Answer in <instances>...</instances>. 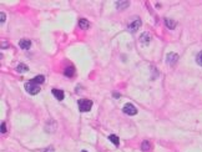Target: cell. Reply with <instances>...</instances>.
Instances as JSON below:
<instances>
[{
    "label": "cell",
    "mask_w": 202,
    "mask_h": 152,
    "mask_svg": "<svg viewBox=\"0 0 202 152\" xmlns=\"http://www.w3.org/2000/svg\"><path fill=\"white\" fill-rule=\"evenodd\" d=\"M129 5H130L129 2H117V3H116V8L120 9V10H121V9H126Z\"/></svg>",
    "instance_id": "cell-14"
},
{
    "label": "cell",
    "mask_w": 202,
    "mask_h": 152,
    "mask_svg": "<svg viewBox=\"0 0 202 152\" xmlns=\"http://www.w3.org/2000/svg\"><path fill=\"white\" fill-rule=\"evenodd\" d=\"M19 46L23 49V50H28L31 48V41L29 39H23L19 41Z\"/></svg>",
    "instance_id": "cell-6"
},
{
    "label": "cell",
    "mask_w": 202,
    "mask_h": 152,
    "mask_svg": "<svg viewBox=\"0 0 202 152\" xmlns=\"http://www.w3.org/2000/svg\"><path fill=\"white\" fill-rule=\"evenodd\" d=\"M25 90L30 95H37L40 92V86L37 84H35V82H33V81H29V82L25 84Z\"/></svg>",
    "instance_id": "cell-2"
},
{
    "label": "cell",
    "mask_w": 202,
    "mask_h": 152,
    "mask_svg": "<svg viewBox=\"0 0 202 152\" xmlns=\"http://www.w3.org/2000/svg\"><path fill=\"white\" fill-rule=\"evenodd\" d=\"M43 152H54V148H52V147H49V148H46V150L43 151Z\"/></svg>",
    "instance_id": "cell-20"
},
{
    "label": "cell",
    "mask_w": 202,
    "mask_h": 152,
    "mask_svg": "<svg viewBox=\"0 0 202 152\" xmlns=\"http://www.w3.org/2000/svg\"><path fill=\"white\" fill-rule=\"evenodd\" d=\"M109 140L115 145V146H119L120 145V140H119V137L116 135H110L109 136Z\"/></svg>",
    "instance_id": "cell-15"
},
{
    "label": "cell",
    "mask_w": 202,
    "mask_h": 152,
    "mask_svg": "<svg viewBox=\"0 0 202 152\" xmlns=\"http://www.w3.org/2000/svg\"><path fill=\"white\" fill-rule=\"evenodd\" d=\"M140 26H141V20H140L139 18H135V19L131 20L130 24H129V30H130L131 33H135V31L139 30Z\"/></svg>",
    "instance_id": "cell-4"
},
{
    "label": "cell",
    "mask_w": 202,
    "mask_h": 152,
    "mask_svg": "<svg viewBox=\"0 0 202 152\" xmlns=\"http://www.w3.org/2000/svg\"><path fill=\"white\" fill-rule=\"evenodd\" d=\"M177 60H179V55L175 54V52H170V54L167 55V58H166V61H167V64H168L170 66L175 65V64L177 62Z\"/></svg>",
    "instance_id": "cell-5"
},
{
    "label": "cell",
    "mask_w": 202,
    "mask_h": 152,
    "mask_svg": "<svg viewBox=\"0 0 202 152\" xmlns=\"http://www.w3.org/2000/svg\"><path fill=\"white\" fill-rule=\"evenodd\" d=\"M52 95L56 97V100H59V101H62L64 100V97H65V94H64V91L62 90H59V89H52Z\"/></svg>",
    "instance_id": "cell-8"
},
{
    "label": "cell",
    "mask_w": 202,
    "mask_h": 152,
    "mask_svg": "<svg viewBox=\"0 0 202 152\" xmlns=\"http://www.w3.org/2000/svg\"><path fill=\"white\" fill-rule=\"evenodd\" d=\"M196 61H197V64H198L200 66H202V51H200V52L197 54V56H196Z\"/></svg>",
    "instance_id": "cell-17"
},
{
    "label": "cell",
    "mask_w": 202,
    "mask_h": 152,
    "mask_svg": "<svg viewBox=\"0 0 202 152\" xmlns=\"http://www.w3.org/2000/svg\"><path fill=\"white\" fill-rule=\"evenodd\" d=\"M81 152H87V151H81Z\"/></svg>",
    "instance_id": "cell-21"
},
{
    "label": "cell",
    "mask_w": 202,
    "mask_h": 152,
    "mask_svg": "<svg viewBox=\"0 0 202 152\" xmlns=\"http://www.w3.org/2000/svg\"><path fill=\"white\" fill-rule=\"evenodd\" d=\"M16 71L18 72H28L29 71V67L26 66L25 64H19L18 67H16Z\"/></svg>",
    "instance_id": "cell-13"
},
{
    "label": "cell",
    "mask_w": 202,
    "mask_h": 152,
    "mask_svg": "<svg viewBox=\"0 0 202 152\" xmlns=\"http://www.w3.org/2000/svg\"><path fill=\"white\" fill-rule=\"evenodd\" d=\"M122 111L126 114V115H129V116H133V115H136L137 114V108L135 107L132 104H126L125 106H124V108H122Z\"/></svg>",
    "instance_id": "cell-3"
},
{
    "label": "cell",
    "mask_w": 202,
    "mask_h": 152,
    "mask_svg": "<svg viewBox=\"0 0 202 152\" xmlns=\"http://www.w3.org/2000/svg\"><path fill=\"white\" fill-rule=\"evenodd\" d=\"M150 147H151V145H150V142H149V141H144V142H142V145H141L142 151H149V150H150Z\"/></svg>",
    "instance_id": "cell-16"
},
{
    "label": "cell",
    "mask_w": 202,
    "mask_h": 152,
    "mask_svg": "<svg viewBox=\"0 0 202 152\" xmlns=\"http://www.w3.org/2000/svg\"><path fill=\"white\" fill-rule=\"evenodd\" d=\"M150 41H151V36H150L149 33H144V34L140 36V43H141L142 45H149Z\"/></svg>",
    "instance_id": "cell-7"
},
{
    "label": "cell",
    "mask_w": 202,
    "mask_h": 152,
    "mask_svg": "<svg viewBox=\"0 0 202 152\" xmlns=\"http://www.w3.org/2000/svg\"><path fill=\"white\" fill-rule=\"evenodd\" d=\"M79 26H80V29L87 30L89 27H90V23H89L86 19H80V20H79Z\"/></svg>",
    "instance_id": "cell-9"
},
{
    "label": "cell",
    "mask_w": 202,
    "mask_h": 152,
    "mask_svg": "<svg viewBox=\"0 0 202 152\" xmlns=\"http://www.w3.org/2000/svg\"><path fill=\"white\" fill-rule=\"evenodd\" d=\"M77 105H79V110L81 112H87L92 107V101L87 100V99H81V100L77 101Z\"/></svg>",
    "instance_id": "cell-1"
},
{
    "label": "cell",
    "mask_w": 202,
    "mask_h": 152,
    "mask_svg": "<svg viewBox=\"0 0 202 152\" xmlns=\"http://www.w3.org/2000/svg\"><path fill=\"white\" fill-rule=\"evenodd\" d=\"M31 81H33V82H35V84H37V85H40V84H44L45 77H44L43 75H37V76H35Z\"/></svg>",
    "instance_id": "cell-12"
},
{
    "label": "cell",
    "mask_w": 202,
    "mask_h": 152,
    "mask_svg": "<svg viewBox=\"0 0 202 152\" xmlns=\"http://www.w3.org/2000/svg\"><path fill=\"white\" fill-rule=\"evenodd\" d=\"M5 19H6V15H5V14L2 11V12H0V23H5Z\"/></svg>",
    "instance_id": "cell-18"
},
{
    "label": "cell",
    "mask_w": 202,
    "mask_h": 152,
    "mask_svg": "<svg viewBox=\"0 0 202 152\" xmlns=\"http://www.w3.org/2000/svg\"><path fill=\"white\" fill-rule=\"evenodd\" d=\"M5 132H6V125L3 122L2 123V133H5Z\"/></svg>",
    "instance_id": "cell-19"
},
{
    "label": "cell",
    "mask_w": 202,
    "mask_h": 152,
    "mask_svg": "<svg viewBox=\"0 0 202 152\" xmlns=\"http://www.w3.org/2000/svg\"><path fill=\"white\" fill-rule=\"evenodd\" d=\"M165 24H166V26L168 27V29H175V27H176V21L175 20H172V19H165Z\"/></svg>",
    "instance_id": "cell-11"
},
{
    "label": "cell",
    "mask_w": 202,
    "mask_h": 152,
    "mask_svg": "<svg viewBox=\"0 0 202 152\" xmlns=\"http://www.w3.org/2000/svg\"><path fill=\"white\" fill-rule=\"evenodd\" d=\"M64 74H65V76H67V77H73V76L75 75V69H74L73 66L66 67L65 70H64Z\"/></svg>",
    "instance_id": "cell-10"
}]
</instances>
